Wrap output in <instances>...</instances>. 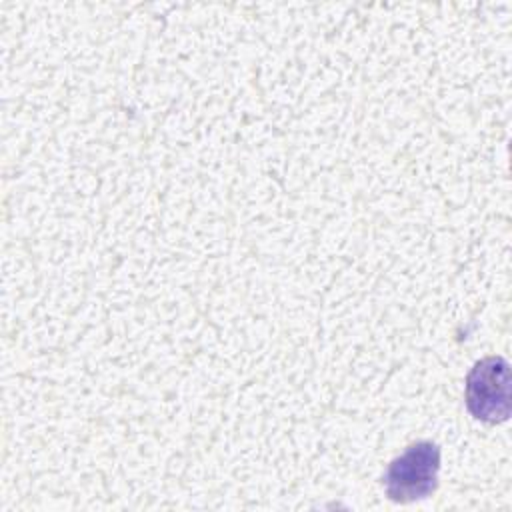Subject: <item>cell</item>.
<instances>
[{"mask_svg":"<svg viewBox=\"0 0 512 512\" xmlns=\"http://www.w3.org/2000/svg\"><path fill=\"white\" fill-rule=\"evenodd\" d=\"M464 402L468 412L486 424H498L510 416V366L502 356L478 360L466 374Z\"/></svg>","mask_w":512,"mask_h":512,"instance_id":"7a4b0ae2","label":"cell"},{"mask_svg":"<svg viewBox=\"0 0 512 512\" xmlns=\"http://www.w3.org/2000/svg\"><path fill=\"white\" fill-rule=\"evenodd\" d=\"M442 450L432 440H418L398 454L384 472V490L392 502L410 504L438 488Z\"/></svg>","mask_w":512,"mask_h":512,"instance_id":"6da1fadb","label":"cell"}]
</instances>
